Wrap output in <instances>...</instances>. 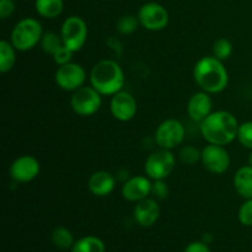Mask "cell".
Returning <instances> with one entry per match:
<instances>
[{
	"mask_svg": "<svg viewBox=\"0 0 252 252\" xmlns=\"http://www.w3.org/2000/svg\"><path fill=\"white\" fill-rule=\"evenodd\" d=\"M51 240L53 245L56 246L59 250H70L73 248L74 243V236L69 229L64 228V226H57L51 234Z\"/></svg>",
	"mask_w": 252,
	"mask_h": 252,
	"instance_id": "obj_22",
	"label": "cell"
},
{
	"mask_svg": "<svg viewBox=\"0 0 252 252\" xmlns=\"http://www.w3.org/2000/svg\"><path fill=\"white\" fill-rule=\"evenodd\" d=\"M133 216L140 226L149 228L154 225L160 217V207L157 199L148 197L137 202L133 209Z\"/></svg>",
	"mask_w": 252,
	"mask_h": 252,
	"instance_id": "obj_15",
	"label": "cell"
},
{
	"mask_svg": "<svg viewBox=\"0 0 252 252\" xmlns=\"http://www.w3.org/2000/svg\"><path fill=\"white\" fill-rule=\"evenodd\" d=\"M43 36L42 25L38 20L26 17L17 22L14 26L10 37V42L16 51L27 52L36 47Z\"/></svg>",
	"mask_w": 252,
	"mask_h": 252,
	"instance_id": "obj_4",
	"label": "cell"
},
{
	"mask_svg": "<svg viewBox=\"0 0 252 252\" xmlns=\"http://www.w3.org/2000/svg\"><path fill=\"white\" fill-rule=\"evenodd\" d=\"M193 78L197 85L208 94L224 91L229 83V74L223 62L216 57H202L193 68Z\"/></svg>",
	"mask_w": 252,
	"mask_h": 252,
	"instance_id": "obj_2",
	"label": "cell"
},
{
	"mask_svg": "<svg viewBox=\"0 0 252 252\" xmlns=\"http://www.w3.org/2000/svg\"><path fill=\"white\" fill-rule=\"evenodd\" d=\"M239 126L240 125L233 113L228 111H216L199 123V130L208 144L224 147L238 138Z\"/></svg>",
	"mask_w": 252,
	"mask_h": 252,
	"instance_id": "obj_1",
	"label": "cell"
},
{
	"mask_svg": "<svg viewBox=\"0 0 252 252\" xmlns=\"http://www.w3.org/2000/svg\"><path fill=\"white\" fill-rule=\"evenodd\" d=\"M39 43H41V47L44 53L51 54L52 57L56 54V52L59 48H62L64 46L62 36L56 33V32H44Z\"/></svg>",
	"mask_w": 252,
	"mask_h": 252,
	"instance_id": "obj_23",
	"label": "cell"
},
{
	"mask_svg": "<svg viewBox=\"0 0 252 252\" xmlns=\"http://www.w3.org/2000/svg\"><path fill=\"white\" fill-rule=\"evenodd\" d=\"M239 220L244 226H252V198L246 199L239 209Z\"/></svg>",
	"mask_w": 252,
	"mask_h": 252,
	"instance_id": "obj_28",
	"label": "cell"
},
{
	"mask_svg": "<svg viewBox=\"0 0 252 252\" xmlns=\"http://www.w3.org/2000/svg\"><path fill=\"white\" fill-rule=\"evenodd\" d=\"M101 96L102 95L93 86H81L71 95L70 106L76 115L89 117L100 110L102 103Z\"/></svg>",
	"mask_w": 252,
	"mask_h": 252,
	"instance_id": "obj_6",
	"label": "cell"
},
{
	"mask_svg": "<svg viewBox=\"0 0 252 252\" xmlns=\"http://www.w3.org/2000/svg\"><path fill=\"white\" fill-rule=\"evenodd\" d=\"M234 189L243 198H252V166L245 165L234 176Z\"/></svg>",
	"mask_w": 252,
	"mask_h": 252,
	"instance_id": "obj_18",
	"label": "cell"
},
{
	"mask_svg": "<svg viewBox=\"0 0 252 252\" xmlns=\"http://www.w3.org/2000/svg\"><path fill=\"white\" fill-rule=\"evenodd\" d=\"M90 84L102 96H113L125 86V73L117 62L103 59L91 69Z\"/></svg>",
	"mask_w": 252,
	"mask_h": 252,
	"instance_id": "obj_3",
	"label": "cell"
},
{
	"mask_svg": "<svg viewBox=\"0 0 252 252\" xmlns=\"http://www.w3.org/2000/svg\"><path fill=\"white\" fill-rule=\"evenodd\" d=\"M249 165H250V166H252V150H251L250 155H249Z\"/></svg>",
	"mask_w": 252,
	"mask_h": 252,
	"instance_id": "obj_33",
	"label": "cell"
},
{
	"mask_svg": "<svg viewBox=\"0 0 252 252\" xmlns=\"http://www.w3.org/2000/svg\"><path fill=\"white\" fill-rule=\"evenodd\" d=\"M61 36L66 48L74 53L80 51L88 39L86 22L79 16H69L62 25Z\"/></svg>",
	"mask_w": 252,
	"mask_h": 252,
	"instance_id": "obj_7",
	"label": "cell"
},
{
	"mask_svg": "<svg viewBox=\"0 0 252 252\" xmlns=\"http://www.w3.org/2000/svg\"><path fill=\"white\" fill-rule=\"evenodd\" d=\"M74 52H71L70 49L66 48L65 46H63L62 48H59L56 52V54L53 56L54 62H56L57 65H64V64H68L71 62V57H73Z\"/></svg>",
	"mask_w": 252,
	"mask_h": 252,
	"instance_id": "obj_30",
	"label": "cell"
},
{
	"mask_svg": "<svg viewBox=\"0 0 252 252\" xmlns=\"http://www.w3.org/2000/svg\"><path fill=\"white\" fill-rule=\"evenodd\" d=\"M15 47L11 42H7L2 39L0 42V71L2 74L11 70L16 62V53H15Z\"/></svg>",
	"mask_w": 252,
	"mask_h": 252,
	"instance_id": "obj_21",
	"label": "cell"
},
{
	"mask_svg": "<svg viewBox=\"0 0 252 252\" xmlns=\"http://www.w3.org/2000/svg\"><path fill=\"white\" fill-rule=\"evenodd\" d=\"M15 11V2L12 0H0V19L5 20Z\"/></svg>",
	"mask_w": 252,
	"mask_h": 252,
	"instance_id": "obj_31",
	"label": "cell"
},
{
	"mask_svg": "<svg viewBox=\"0 0 252 252\" xmlns=\"http://www.w3.org/2000/svg\"><path fill=\"white\" fill-rule=\"evenodd\" d=\"M140 25L149 31H161L169 24V12L158 2H147L138 11Z\"/></svg>",
	"mask_w": 252,
	"mask_h": 252,
	"instance_id": "obj_10",
	"label": "cell"
},
{
	"mask_svg": "<svg viewBox=\"0 0 252 252\" xmlns=\"http://www.w3.org/2000/svg\"><path fill=\"white\" fill-rule=\"evenodd\" d=\"M110 110L113 117L121 122H128L137 115V101L127 91H120L111 97Z\"/></svg>",
	"mask_w": 252,
	"mask_h": 252,
	"instance_id": "obj_13",
	"label": "cell"
},
{
	"mask_svg": "<svg viewBox=\"0 0 252 252\" xmlns=\"http://www.w3.org/2000/svg\"><path fill=\"white\" fill-rule=\"evenodd\" d=\"M152 182L148 176H134L128 179L122 187V196L126 201L137 202L152 194Z\"/></svg>",
	"mask_w": 252,
	"mask_h": 252,
	"instance_id": "obj_14",
	"label": "cell"
},
{
	"mask_svg": "<svg viewBox=\"0 0 252 252\" xmlns=\"http://www.w3.org/2000/svg\"><path fill=\"white\" fill-rule=\"evenodd\" d=\"M184 252H211V250L208 248V244L203 241H193L185 248Z\"/></svg>",
	"mask_w": 252,
	"mask_h": 252,
	"instance_id": "obj_32",
	"label": "cell"
},
{
	"mask_svg": "<svg viewBox=\"0 0 252 252\" xmlns=\"http://www.w3.org/2000/svg\"><path fill=\"white\" fill-rule=\"evenodd\" d=\"M238 139L244 148L252 150V121H248L239 126Z\"/></svg>",
	"mask_w": 252,
	"mask_h": 252,
	"instance_id": "obj_27",
	"label": "cell"
},
{
	"mask_svg": "<svg viewBox=\"0 0 252 252\" xmlns=\"http://www.w3.org/2000/svg\"><path fill=\"white\" fill-rule=\"evenodd\" d=\"M185 135V126L180 121L170 118L158 126L155 130V142L161 149L172 150L184 142Z\"/></svg>",
	"mask_w": 252,
	"mask_h": 252,
	"instance_id": "obj_8",
	"label": "cell"
},
{
	"mask_svg": "<svg viewBox=\"0 0 252 252\" xmlns=\"http://www.w3.org/2000/svg\"><path fill=\"white\" fill-rule=\"evenodd\" d=\"M201 161L204 169L214 175H221L230 166V157L223 145L209 144L202 150Z\"/></svg>",
	"mask_w": 252,
	"mask_h": 252,
	"instance_id": "obj_11",
	"label": "cell"
},
{
	"mask_svg": "<svg viewBox=\"0 0 252 252\" xmlns=\"http://www.w3.org/2000/svg\"><path fill=\"white\" fill-rule=\"evenodd\" d=\"M176 159L171 150L161 149L152 153L144 165V171L150 180H165L174 171Z\"/></svg>",
	"mask_w": 252,
	"mask_h": 252,
	"instance_id": "obj_5",
	"label": "cell"
},
{
	"mask_svg": "<svg viewBox=\"0 0 252 252\" xmlns=\"http://www.w3.org/2000/svg\"><path fill=\"white\" fill-rule=\"evenodd\" d=\"M213 57H216L219 61L224 62L231 56L233 53V44L225 37H221V38L217 39L213 44Z\"/></svg>",
	"mask_w": 252,
	"mask_h": 252,
	"instance_id": "obj_24",
	"label": "cell"
},
{
	"mask_svg": "<svg viewBox=\"0 0 252 252\" xmlns=\"http://www.w3.org/2000/svg\"><path fill=\"white\" fill-rule=\"evenodd\" d=\"M56 84L64 91H76L84 86L86 80V71L80 64L68 63L61 65L54 75Z\"/></svg>",
	"mask_w": 252,
	"mask_h": 252,
	"instance_id": "obj_9",
	"label": "cell"
},
{
	"mask_svg": "<svg viewBox=\"0 0 252 252\" xmlns=\"http://www.w3.org/2000/svg\"><path fill=\"white\" fill-rule=\"evenodd\" d=\"M180 160L186 165H194L201 160L202 152L192 145H185L179 154Z\"/></svg>",
	"mask_w": 252,
	"mask_h": 252,
	"instance_id": "obj_26",
	"label": "cell"
},
{
	"mask_svg": "<svg viewBox=\"0 0 252 252\" xmlns=\"http://www.w3.org/2000/svg\"><path fill=\"white\" fill-rule=\"evenodd\" d=\"M213 101L206 91H199L189 97L187 103V113L193 122L201 123L212 113Z\"/></svg>",
	"mask_w": 252,
	"mask_h": 252,
	"instance_id": "obj_16",
	"label": "cell"
},
{
	"mask_svg": "<svg viewBox=\"0 0 252 252\" xmlns=\"http://www.w3.org/2000/svg\"><path fill=\"white\" fill-rule=\"evenodd\" d=\"M41 171L39 161L32 155H22L10 165L9 175L17 184H27L36 179Z\"/></svg>",
	"mask_w": 252,
	"mask_h": 252,
	"instance_id": "obj_12",
	"label": "cell"
},
{
	"mask_svg": "<svg viewBox=\"0 0 252 252\" xmlns=\"http://www.w3.org/2000/svg\"><path fill=\"white\" fill-rule=\"evenodd\" d=\"M105 243L94 235L83 236L74 243L70 252H105Z\"/></svg>",
	"mask_w": 252,
	"mask_h": 252,
	"instance_id": "obj_20",
	"label": "cell"
},
{
	"mask_svg": "<svg viewBox=\"0 0 252 252\" xmlns=\"http://www.w3.org/2000/svg\"><path fill=\"white\" fill-rule=\"evenodd\" d=\"M140 25L138 16L134 15H125L117 21V31L122 34H130L138 29Z\"/></svg>",
	"mask_w": 252,
	"mask_h": 252,
	"instance_id": "obj_25",
	"label": "cell"
},
{
	"mask_svg": "<svg viewBox=\"0 0 252 252\" xmlns=\"http://www.w3.org/2000/svg\"><path fill=\"white\" fill-rule=\"evenodd\" d=\"M91 193L96 197H106L113 192L116 187V180L111 172L100 170L94 172L88 182Z\"/></svg>",
	"mask_w": 252,
	"mask_h": 252,
	"instance_id": "obj_17",
	"label": "cell"
},
{
	"mask_svg": "<svg viewBox=\"0 0 252 252\" xmlns=\"http://www.w3.org/2000/svg\"><path fill=\"white\" fill-rule=\"evenodd\" d=\"M152 194L155 199H165L169 196V187L164 180H155L152 185Z\"/></svg>",
	"mask_w": 252,
	"mask_h": 252,
	"instance_id": "obj_29",
	"label": "cell"
},
{
	"mask_svg": "<svg viewBox=\"0 0 252 252\" xmlns=\"http://www.w3.org/2000/svg\"><path fill=\"white\" fill-rule=\"evenodd\" d=\"M34 7L39 16L44 19H56L63 12V0H36Z\"/></svg>",
	"mask_w": 252,
	"mask_h": 252,
	"instance_id": "obj_19",
	"label": "cell"
}]
</instances>
